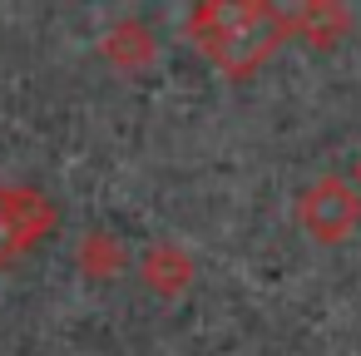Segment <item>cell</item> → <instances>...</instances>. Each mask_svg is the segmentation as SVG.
Listing matches in <instances>:
<instances>
[{"label": "cell", "mask_w": 361, "mask_h": 356, "mask_svg": "<svg viewBox=\"0 0 361 356\" xmlns=\"http://www.w3.org/2000/svg\"><path fill=\"white\" fill-rule=\"evenodd\" d=\"M80 262H85L94 277H114V272L124 267V247H119L109 233H90L85 247H80Z\"/></svg>", "instance_id": "obj_6"}, {"label": "cell", "mask_w": 361, "mask_h": 356, "mask_svg": "<svg viewBox=\"0 0 361 356\" xmlns=\"http://www.w3.org/2000/svg\"><path fill=\"white\" fill-rule=\"evenodd\" d=\"M287 30L302 35L307 45H331V40L346 30V11L326 6V0H307V6H297V11L287 16Z\"/></svg>", "instance_id": "obj_5"}, {"label": "cell", "mask_w": 361, "mask_h": 356, "mask_svg": "<svg viewBox=\"0 0 361 356\" xmlns=\"http://www.w3.org/2000/svg\"><path fill=\"white\" fill-rule=\"evenodd\" d=\"M188 277H193V262H188V252H178L173 243H154V247L144 252V282H149L154 292L173 297V292L188 287Z\"/></svg>", "instance_id": "obj_4"}, {"label": "cell", "mask_w": 361, "mask_h": 356, "mask_svg": "<svg viewBox=\"0 0 361 356\" xmlns=\"http://www.w3.org/2000/svg\"><path fill=\"white\" fill-rule=\"evenodd\" d=\"M109 55H114L119 65H144V60L154 55V45H149L144 25H119V30L109 35Z\"/></svg>", "instance_id": "obj_7"}, {"label": "cell", "mask_w": 361, "mask_h": 356, "mask_svg": "<svg viewBox=\"0 0 361 356\" xmlns=\"http://www.w3.org/2000/svg\"><path fill=\"white\" fill-rule=\"evenodd\" d=\"M287 35V16L267 0H203L188 16V40L228 75H252Z\"/></svg>", "instance_id": "obj_1"}, {"label": "cell", "mask_w": 361, "mask_h": 356, "mask_svg": "<svg viewBox=\"0 0 361 356\" xmlns=\"http://www.w3.org/2000/svg\"><path fill=\"white\" fill-rule=\"evenodd\" d=\"M297 223L317 238V243H341L356 223H361V193L346 178H317L302 188L297 198Z\"/></svg>", "instance_id": "obj_2"}, {"label": "cell", "mask_w": 361, "mask_h": 356, "mask_svg": "<svg viewBox=\"0 0 361 356\" xmlns=\"http://www.w3.org/2000/svg\"><path fill=\"white\" fill-rule=\"evenodd\" d=\"M55 228V203L35 188H0V267Z\"/></svg>", "instance_id": "obj_3"}]
</instances>
